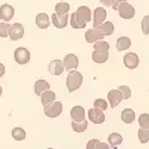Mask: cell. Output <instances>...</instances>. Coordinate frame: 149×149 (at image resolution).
<instances>
[{
	"instance_id": "obj_31",
	"label": "cell",
	"mask_w": 149,
	"mask_h": 149,
	"mask_svg": "<svg viewBox=\"0 0 149 149\" xmlns=\"http://www.w3.org/2000/svg\"><path fill=\"white\" fill-rule=\"evenodd\" d=\"M139 123H140L141 128H149V115L142 113L139 118Z\"/></svg>"
},
{
	"instance_id": "obj_29",
	"label": "cell",
	"mask_w": 149,
	"mask_h": 149,
	"mask_svg": "<svg viewBox=\"0 0 149 149\" xmlns=\"http://www.w3.org/2000/svg\"><path fill=\"white\" fill-rule=\"evenodd\" d=\"M70 6L69 4H66V3H60L55 6V11H56V13L58 15H65V13H68V11H69Z\"/></svg>"
},
{
	"instance_id": "obj_11",
	"label": "cell",
	"mask_w": 149,
	"mask_h": 149,
	"mask_svg": "<svg viewBox=\"0 0 149 149\" xmlns=\"http://www.w3.org/2000/svg\"><path fill=\"white\" fill-rule=\"evenodd\" d=\"M107 99L110 102V105L112 109H115L116 106L119 105V103L123 100V94L120 93L119 90H112L110 91L109 94H107Z\"/></svg>"
},
{
	"instance_id": "obj_28",
	"label": "cell",
	"mask_w": 149,
	"mask_h": 149,
	"mask_svg": "<svg viewBox=\"0 0 149 149\" xmlns=\"http://www.w3.org/2000/svg\"><path fill=\"white\" fill-rule=\"evenodd\" d=\"M139 140L141 143H147L149 141V128H141L139 130Z\"/></svg>"
},
{
	"instance_id": "obj_32",
	"label": "cell",
	"mask_w": 149,
	"mask_h": 149,
	"mask_svg": "<svg viewBox=\"0 0 149 149\" xmlns=\"http://www.w3.org/2000/svg\"><path fill=\"white\" fill-rule=\"evenodd\" d=\"M118 90L123 94V99H128L131 97V90L128 87V86H119Z\"/></svg>"
},
{
	"instance_id": "obj_1",
	"label": "cell",
	"mask_w": 149,
	"mask_h": 149,
	"mask_svg": "<svg viewBox=\"0 0 149 149\" xmlns=\"http://www.w3.org/2000/svg\"><path fill=\"white\" fill-rule=\"evenodd\" d=\"M92 12L87 6H80L75 13H73L70 17V25L73 29H84L91 18Z\"/></svg>"
},
{
	"instance_id": "obj_8",
	"label": "cell",
	"mask_w": 149,
	"mask_h": 149,
	"mask_svg": "<svg viewBox=\"0 0 149 149\" xmlns=\"http://www.w3.org/2000/svg\"><path fill=\"white\" fill-rule=\"evenodd\" d=\"M15 16V8L8 4H4L0 6V19L4 22H10Z\"/></svg>"
},
{
	"instance_id": "obj_3",
	"label": "cell",
	"mask_w": 149,
	"mask_h": 149,
	"mask_svg": "<svg viewBox=\"0 0 149 149\" xmlns=\"http://www.w3.org/2000/svg\"><path fill=\"white\" fill-rule=\"evenodd\" d=\"M44 113L49 118H55L58 117L62 113V104L60 102H53L44 106Z\"/></svg>"
},
{
	"instance_id": "obj_22",
	"label": "cell",
	"mask_w": 149,
	"mask_h": 149,
	"mask_svg": "<svg viewBox=\"0 0 149 149\" xmlns=\"http://www.w3.org/2000/svg\"><path fill=\"white\" fill-rule=\"evenodd\" d=\"M88 127V122L86 119L82 120H73L72 122V128L75 132H84Z\"/></svg>"
},
{
	"instance_id": "obj_2",
	"label": "cell",
	"mask_w": 149,
	"mask_h": 149,
	"mask_svg": "<svg viewBox=\"0 0 149 149\" xmlns=\"http://www.w3.org/2000/svg\"><path fill=\"white\" fill-rule=\"evenodd\" d=\"M66 84H67V88H68V91L70 93H73L74 91H77L80 86L82 85V75H81V73L77 72L75 69L69 70V74L67 77Z\"/></svg>"
},
{
	"instance_id": "obj_23",
	"label": "cell",
	"mask_w": 149,
	"mask_h": 149,
	"mask_svg": "<svg viewBox=\"0 0 149 149\" xmlns=\"http://www.w3.org/2000/svg\"><path fill=\"white\" fill-rule=\"evenodd\" d=\"M45 90H50V85L45 80H37L35 82V93L37 95H41L42 92H44Z\"/></svg>"
},
{
	"instance_id": "obj_5",
	"label": "cell",
	"mask_w": 149,
	"mask_h": 149,
	"mask_svg": "<svg viewBox=\"0 0 149 149\" xmlns=\"http://www.w3.org/2000/svg\"><path fill=\"white\" fill-rule=\"evenodd\" d=\"M117 11H118L119 16L122 18H124V19H131L135 16V8H134V6H131L127 1L120 3V5L118 6Z\"/></svg>"
},
{
	"instance_id": "obj_30",
	"label": "cell",
	"mask_w": 149,
	"mask_h": 149,
	"mask_svg": "<svg viewBox=\"0 0 149 149\" xmlns=\"http://www.w3.org/2000/svg\"><path fill=\"white\" fill-rule=\"evenodd\" d=\"M10 24L8 23H0V37H7L10 33Z\"/></svg>"
},
{
	"instance_id": "obj_9",
	"label": "cell",
	"mask_w": 149,
	"mask_h": 149,
	"mask_svg": "<svg viewBox=\"0 0 149 149\" xmlns=\"http://www.w3.org/2000/svg\"><path fill=\"white\" fill-rule=\"evenodd\" d=\"M88 118L94 124H102L105 122V115L103 113V111L99 109H95V107L91 109L88 111Z\"/></svg>"
},
{
	"instance_id": "obj_7",
	"label": "cell",
	"mask_w": 149,
	"mask_h": 149,
	"mask_svg": "<svg viewBox=\"0 0 149 149\" xmlns=\"http://www.w3.org/2000/svg\"><path fill=\"white\" fill-rule=\"evenodd\" d=\"M62 65L66 70H72V69H77L79 66V58L77 55L74 54H68L66 55L65 60L62 61Z\"/></svg>"
},
{
	"instance_id": "obj_35",
	"label": "cell",
	"mask_w": 149,
	"mask_h": 149,
	"mask_svg": "<svg viewBox=\"0 0 149 149\" xmlns=\"http://www.w3.org/2000/svg\"><path fill=\"white\" fill-rule=\"evenodd\" d=\"M123 1H127V0H113L112 4H111V6H112V8H113V10H116V11H117L118 6H119V5H120V3H123Z\"/></svg>"
},
{
	"instance_id": "obj_13",
	"label": "cell",
	"mask_w": 149,
	"mask_h": 149,
	"mask_svg": "<svg viewBox=\"0 0 149 149\" xmlns=\"http://www.w3.org/2000/svg\"><path fill=\"white\" fill-rule=\"evenodd\" d=\"M85 38H86V41H87V43H93L98 40H103L104 36L102 35V32L99 31L97 28H93V29L87 30V32L85 33Z\"/></svg>"
},
{
	"instance_id": "obj_15",
	"label": "cell",
	"mask_w": 149,
	"mask_h": 149,
	"mask_svg": "<svg viewBox=\"0 0 149 149\" xmlns=\"http://www.w3.org/2000/svg\"><path fill=\"white\" fill-rule=\"evenodd\" d=\"M99 31L102 32V35L105 37V36H111L113 33L115 31V25H113V23L112 22H106V23H102V24H99L98 26H95Z\"/></svg>"
},
{
	"instance_id": "obj_6",
	"label": "cell",
	"mask_w": 149,
	"mask_h": 149,
	"mask_svg": "<svg viewBox=\"0 0 149 149\" xmlns=\"http://www.w3.org/2000/svg\"><path fill=\"white\" fill-rule=\"evenodd\" d=\"M10 40L11 41H18L20 38H23L24 36V28L20 23H15L12 24V25L10 26Z\"/></svg>"
},
{
	"instance_id": "obj_37",
	"label": "cell",
	"mask_w": 149,
	"mask_h": 149,
	"mask_svg": "<svg viewBox=\"0 0 149 149\" xmlns=\"http://www.w3.org/2000/svg\"><path fill=\"white\" fill-rule=\"evenodd\" d=\"M4 74H5V66L3 63H0V78L4 77Z\"/></svg>"
},
{
	"instance_id": "obj_38",
	"label": "cell",
	"mask_w": 149,
	"mask_h": 149,
	"mask_svg": "<svg viewBox=\"0 0 149 149\" xmlns=\"http://www.w3.org/2000/svg\"><path fill=\"white\" fill-rule=\"evenodd\" d=\"M1 94H3V87L0 86V95H1Z\"/></svg>"
},
{
	"instance_id": "obj_4",
	"label": "cell",
	"mask_w": 149,
	"mask_h": 149,
	"mask_svg": "<svg viewBox=\"0 0 149 149\" xmlns=\"http://www.w3.org/2000/svg\"><path fill=\"white\" fill-rule=\"evenodd\" d=\"M15 61L19 65H26L30 61V52L23 47L17 48L15 50Z\"/></svg>"
},
{
	"instance_id": "obj_26",
	"label": "cell",
	"mask_w": 149,
	"mask_h": 149,
	"mask_svg": "<svg viewBox=\"0 0 149 149\" xmlns=\"http://www.w3.org/2000/svg\"><path fill=\"white\" fill-rule=\"evenodd\" d=\"M12 137H13L16 141H23L26 137V132L23 128H15L12 130Z\"/></svg>"
},
{
	"instance_id": "obj_14",
	"label": "cell",
	"mask_w": 149,
	"mask_h": 149,
	"mask_svg": "<svg viewBox=\"0 0 149 149\" xmlns=\"http://www.w3.org/2000/svg\"><path fill=\"white\" fill-rule=\"evenodd\" d=\"M49 73L52 75H61L62 72H63V65H62V61L60 60H53L50 63H49Z\"/></svg>"
},
{
	"instance_id": "obj_17",
	"label": "cell",
	"mask_w": 149,
	"mask_h": 149,
	"mask_svg": "<svg viewBox=\"0 0 149 149\" xmlns=\"http://www.w3.org/2000/svg\"><path fill=\"white\" fill-rule=\"evenodd\" d=\"M106 18V11L103 7H97L94 10V18H93V25L94 28L102 24Z\"/></svg>"
},
{
	"instance_id": "obj_33",
	"label": "cell",
	"mask_w": 149,
	"mask_h": 149,
	"mask_svg": "<svg viewBox=\"0 0 149 149\" xmlns=\"http://www.w3.org/2000/svg\"><path fill=\"white\" fill-rule=\"evenodd\" d=\"M94 107L104 111V110L107 109V103L104 100V99H97V100L94 102Z\"/></svg>"
},
{
	"instance_id": "obj_10",
	"label": "cell",
	"mask_w": 149,
	"mask_h": 149,
	"mask_svg": "<svg viewBox=\"0 0 149 149\" xmlns=\"http://www.w3.org/2000/svg\"><path fill=\"white\" fill-rule=\"evenodd\" d=\"M123 61H124V65H125V67L129 68V69L137 68V66H139V63H140L139 56L136 55L135 53H128V54H125V56H124Z\"/></svg>"
},
{
	"instance_id": "obj_34",
	"label": "cell",
	"mask_w": 149,
	"mask_h": 149,
	"mask_svg": "<svg viewBox=\"0 0 149 149\" xmlns=\"http://www.w3.org/2000/svg\"><path fill=\"white\" fill-rule=\"evenodd\" d=\"M142 32L144 35L149 33V16H144L142 19Z\"/></svg>"
},
{
	"instance_id": "obj_20",
	"label": "cell",
	"mask_w": 149,
	"mask_h": 149,
	"mask_svg": "<svg viewBox=\"0 0 149 149\" xmlns=\"http://www.w3.org/2000/svg\"><path fill=\"white\" fill-rule=\"evenodd\" d=\"M131 45V41L129 37H119L117 40L116 47H117V50L118 52H124V50H128Z\"/></svg>"
},
{
	"instance_id": "obj_12",
	"label": "cell",
	"mask_w": 149,
	"mask_h": 149,
	"mask_svg": "<svg viewBox=\"0 0 149 149\" xmlns=\"http://www.w3.org/2000/svg\"><path fill=\"white\" fill-rule=\"evenodd\" d=\"M52 20H53V24L57 29H63V28H66L67 23H68V15L67 13H65V15L53 13Z\"/></svg>"
},
{
	"instance_id": "obj_36",
	"label": "cell",
	"mask_w": 149,
	"mask_h": 149,
	"mask_svg": "<svg viewBox=\"0 0 149 149\" xmlns=\"http://www.w3.org/2000/svg\"><path fill=\"white\" fill-rule=\"evenodd\" d=\"M113 0H100V3L104 4L105 6H111V4H112Z\"/></svg>"
},
{
	"instance_id": "obj_21",
	"label": "cell",
	"mask_w": 149,
	"mask_h": 149,
	"mask_svg": "<svg viewBox=\"0 0 149 149\" xmlns=\"http://www.w3.org/2000/svg\"><path fill=\"white\" fill-rule=\"evenodd\" d=\"M40 97H41V99H42V104H43V106H45V105H48V104L53 103L55 99H56L55 93H54L53 91H50V90H45L44 92H42V94H41Z\"/></svg>"
},
{
	"instance_id": "obj_18",
	"label": "cell",
	"mask_w": 149,
	"mask_h": 149,
	"mask_svg": "<svg viewBox=\"0 0 149 149\" xmlns=\"http://www.w3.org/2000/svg\"><path fill=\"white\" fill-rule=\"evenodd\" d=\"M36 25L40 29H47L50 25V20L47 13H38L36 16Z\"/></svg>"
},
{
	"instance_id": "obj_39",
	"label": "cell",
	"mask_w": 149,
	"mask_h": 149,
	"mask_svg": "<svg viewBox=\"0 0 149 149\" xmlns=\"http://www.w3.org/2000/svg\"><path fill=\"white\" fill-rule=\"evenodd\" d=\"M61 1H65V0H61Z\"/></svg>"
},
{
	"instance_id": "obj_19",
	"label": "cell",
	"mask_w": 149,
	"mask_h": 149,
	"mask_svg": "<svg viewBox=\"0 0 149 149\" xmlns=\"http://www.w3.org/2000/svg\"><path fill=\"white\" fill-rule=\"evenodd\" d=\"M70 117L73 120H82L85 119V109L81 106H74L70 110Z\"/></svg>"
},
{
	"instance_id": "obj_24",
	"label": "cell",
	"mask_w": 149,
	"mask_h": 149,
	"mask_svg": "<svg viewBox=\"0 0 149 149\" xmlns=\"http://www.w3.org/2000/svg\"><path fill=\"white\" fill-rule=\"evenodd\" d=\"M120 118H122V120H123L124 123L130 124V123H132L134 119H135V112H134L131 109H124V110L122 111Z\"/></svg>"
},
{
	"instance_id": "obj_25",
	"label": "cell",
	"mask_w": 149,
	"mask_h": 149,
	"mask_svg": "<svg viewBox=\"0 0 149 149\" xmlns=\"http://www.w3.org/2000/svg\"><path fill=\"white\" fill-rule=\"evenodd\" d=\"M86 148H87V149H109L110 147L106 143L99 142L98 140H91L87 143V146H86Z\"/></svg>"
},
{
	"instance_id": "obj_16",
	"label": "cell",
	"mask_w": 149,
	"mask_h": 149,
	"mask_svg": "<svg viewBox=\"0 0 149 149\" xmlns=\"http://www.w3.org/2000/svg\"><path fill=\"white\" fill-rule=\"evenodd\" d=\"M109 58V52L107 50H99V49H94L92 54V60L95 63H104Z\"/></svg>"
},
{
	"instance_id": "obj_27",
	"label": "cell",
	"mask_w": 149,
	"mask_h": 149,
	"mask_svg": "<svg viewBox=\"0 0 149 149\" xmlns=\"http://www.w3.org/2000/svg\"><path fill=\"white\" fill-rule=\"evenodd\" d=\"M123 142V137H122V135H119L118 132H112L110 136H109V143L115 147V146H118Z\"/></svg>"
}]
</instances>
